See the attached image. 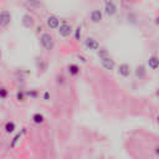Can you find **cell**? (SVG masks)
<instances>
[{"label": "cell", "instance_id": "cell-30", "mask_svg": "<svg viewBox=\"0 0 159 159\" xmlns=\"http://www.w3.org/2000/svg\"><path fill=\"white\" fill-rule=\"evenodd\" d=\"M130 1H134V0H130Z\"/></svg>", "mask_w": 159, "mask_h": 159}, {"label": "cell", "instance_id": "cell-24", "mask_svg": "<svg viewBox=\"0 0 159 159\" xmlns=\"http://www.w3.org/2000/svg\"><path fill=\"white\" fill-rule=\"evenodd\" d=\"M76 57H77L82 63H86V62H87V58H86L83 55H76Z\"/></svg>", "mask_w": 159, "mask_h": 159}, {"label": "cell", "instance_id": "cell-29", "mask_svg": "<svg viewBox=\"0 0 159 159\" xmlns=\"http://www.w3.org/2000/svg\"><path fill=\"white\" fill-rule=\"evenodd\" d=\"M25 1H30V0H25Z\"/></svg>", "mask_w": 159, "mask_h": 159}, {"label": "cell", "instance_id": "cell-28", "mask_svg": "<svg viewBox=\"0 0 159 159\" xmlns=\"http://www.w3.org/2000/svg\"><path fill=\"white\" fill-rule=\"evenodd\" d=\"M1 57H2V53H1V48H0V60H1Z\"/></svg>", "mask_w": 159, "mask_h": 159}, {"label": "cell", "instance_id": "cell-12", "mask_svg": "<svg viewBox=\"0 0 159 159\" xmlns=\"http://www.w3.org/2000/svg\"><path fill=\"white\" fill-rule=\"evenodd\" d=\"M147 65L150 70H158L159 68V57L157 55L149 56V58L147 60Z\"/></svg>", "mask_w": 159, "mask_h": 159}, {"label": "cell", "instance_id": "cell-7", "mask_svg": "<svg viewBox=\"0 0 159 159\" xmlns=\"http://www.w3.org/2000/svg\"><path fill=\"white\" fill-rule=\"evenodd\" d=\"M117 72H118V75H119L120 77H123V78H128L129 75H130V72H132V68H130V66H129L128 63L123 62V63L118 65V67H117Z\"/></svg>", "mask_w": 159, "mask_h": 159}, {"label": "cell", "instance_id": "cell-17", "mask_svg": "<svg viewBox=\"0 0 159 159\" xmlns=\"http://www.w3.org/2000/svg\"><path fill=\"white\" fill-rule=\"evenodd\" d=\"M97 56H98L99 60H102V58H106V57H108V56H111V55H109V51H108L106 47H99V48L97 50Z\"/></svg>", "mask_w": 159, "mask_h": 159}, {"label": "cell", "instance_id": "cell-16", "mask_svg": "<svg viewBox=\"0 0 159 159\" xmlns=\"http://www.w3.org/2000/svg\"><path fill=\"white\" fill-rule=\"evenodd\" d=\"M73 39H75V41L82 40V26L81 25H78L73 29Z\"/></svg>", "mask_w": 159, "mask_h": 159}, {"label": "cell", "instance_id": "cell-22", "mask_svg": "<svg viewBox=\"0 0 159 159\" xmlns=\"http://www.w3.org/2000/svg\"><path fill=\"white\" fill-rule=\"evenodd\" d=\"M135 20H137V15L133 14V12H129V14H128V21H130L132 24H135V22H137Z\"/></svg>", "mask_w": 159, "mask_h": 159}, {"label": "cell", "instance_id": "cell-26", "mask_svg": "<svg viewBox=\"0 0 159 159\" xmlns=\"http://www.w3.org/2000/svg\"><path fill=\"white\" fill-rule=\"evenodd\" d=\"M154 24H155L157 26H159V15L155 16V19H154Z\"/></svg>", "mask_w": 159, "mask_h": 159}, {"label": "cell", "instance_id": "cell-15", "mask_svg": "<svg viewBox=\"0 0 159 159\" xmlns=\"http://www.w3.org/2000/svg\"><path fill=\"white\" fill-rule=\"evenodd\" d=\"M4 129H5V132H6L7 134L14 133L15 129H16V124H15V122H12V120H7V122L5 123V125H4Z\"/></svg>", "mask_w": 159, "mask_h": 159}, {"label": "cell", "instance_id": "cell-1", "mask_svg": "<svg viewBox=\"0 0 159 159\" xmlns=\"http://www.w3.org/2000/svg\"><path fill=\"white\" fill-rule=\"evenodd\" d=\"M40 40V45L41 47L45 50V51H52L55 48V40H53V36L50 34V32H42L39 37Z\"/></svg>", "mask_w": 159, "mask_h": 159}, {"label": "cell", "instance_id": "cell-25", "mask_svg": "<svg viewBox=\"0 0 159 159\" xmlns=\"http://www.w3.org/2000/svg\"><path fill=\"white\" fill-rule=\"evenodd\" d=\"M154 153H155L157 157H159V145H157V147L154 148Z\"/></svg>", "mask_w": 159, "mask_h": 159}, {"label": "cell", "instance_id": "cell-23", "mask_svg": "<svg viewBox=\"0 0 159 159\" xmlns=\"http://www.w3.org/2000/svg\"><path fill=\"white\" fill-rule=\"evenodd\" d=\"M50 97H51V96H50V92H48V91H45L43 94H42V99H43V101H48Z\"/></svg>", "mask_w": 159, "mask_h": 159}, {"label": "cell", "instance_id": "cell-2", "mask_svg": "<svg viewBox=\"0 0 159 159\" xmlns=\"http://www.w3.org/2000/svg\"><path fill=\"white\" fill-rule=\"evenodd\" d=\"M57 34H58V36H61L63 39H67L73 34V27H72L71 24H68L67 21L63 20V21H61V24L57 29Z\"/></svg>", "mask_w": 159, "mask_h": 159}, {"label": "cell", "instance_id": "cell-13", "mask_svg": "<svg viewBox=\"0 0 159 159\" xmlns=\"http://www.w3.org/2000/svg\"><path fill=\"white\" fill-rule=\"evenodd\" d=\"M80 72H81V68H80V66H78L77 63H70V65H67V73H68L71 77L78 76Z\"/></svg>", "mask_w": 159, "mask_h": 159}, {"label": "cell", "instance_id": "cell-14", "mask_svg": "<svg viewBox=\"0 0 159 159\" xmlns=\"http://www.w3.org/2000/svg\"><path fill=\"white\" fill-rule=\"evenodd\" d=\"M31 119H32V122H34L35 124H42V123L45 122V117H43V114L40 113V112L34 113L32 117H31Z\"/></svg>", "mask_w": 159, "mask_h": 159}, {"label": "cell", "instance_id": "cell-10", "mask_svg": "<svg viewBox=\"0 0 159 159\" xmlns=\"http://www.w3.org/2000/svg\"><path fill=\"white\" fill-rule=\"evenodd\" d=\"M21 24L25 29H31L35 25V19L30 14H24L22 17H21Z\"/></svg>", "mask_w": 159, "mask_h": 159}, {"label": "cell", "instance_id": "cell-18", "mask_svg": "<svg viewBox=\"0 0 159 159\" xmlns=\"http://www.w3.org/2000/svg\"><path fill=\"white\" fill-rule=\"evenodd\" d=\"M26 99H27V94H26V92L19 89V91L16 92V101H17V102H25Z\"/></svg>", "mask_w": 159, "mask_h": 159}, {"label": "cell", "instance_id": "cell-8", "mask_svg": "<svg viewBox=\"0 0 159 159\" xmlns=\"http://www.w3.org/2000/svg\"><path fill=\"white\" fill-rule=\"evenodd\" d=\"M101 66H102L104 70H107V71H109V72H113L114 68H116V62H114V60H113L111 56H108V57L101 60Z\"/></svg>", "mask_w": 159, "mask_h": 159}, {"label": "cell", "instance_id": "cell-11", "mask_svg": "<svg viewBox=\"0 0 159 159\" xmlns=\"http://www.w3.org/2000/svg\"><path fill=\"white\" fill-rule=\"evenodd\" d=\"M134 75H135V77L138 80H144L145 76H147V68H145V66L142 65V63H139L135 67V70H134Z\"/></svg>", "mask_w": 159, "mask_h": 159}, {"label": "cell", "instance_id": "cell-4", "mask_svg": "<svg viewBox=\"0 0 159 159\" xmlns=\"http://www.w3.org/2000/svg\"><path fill=\"white\" fill-rule=\"evenodd\" d=\"M12 20V15L9 10H1L0 11V29H6Z\"/></svg>", "mask_w": 159, "mask_h": 159}, {"label": "cell", "instance_id": "cell-19", "mask_svg": "<svg viewBox=\"0 0 159 159\" xmlns=\"http://www.w3.org/2000/svg\"><path fill=\"white\" fill-rule=\"evenodd\" d=\"M7 97H9V89L4 86H0V99L5 101V99H7Z\"/></svg>", "mask_w": 159, "mask_h": 159}, {"label": "cell", "instance_id": "cell-3", "mask_svg": "<svg viewBox=\"0 0 159 159\" xmlns=\"http://www.w3.org/2000/svg\"><path fill=\"white\" fill-rule=\"evenodd\" d=\"M103 12H104L106 16L112 17V16H114V15L118 12V6L116 5L114 1H112V0H106V1H104V7H103Z\"/></svg>", "mask_w": 159, "mask_h": 159}, {"label": "cell", "instance_id": "cell-21", "mask_svg": "<svg viewBox=\"0 0 159 159\" xmlns=\"http://www.w3.org/2000/svg\"><path fill=\"white\" fill-rule=\"evenodd\" d=\"M21 137H22V134H21V133H17V134L12 138V140H11V143H10V147H11V148H14V147L16 145V143L20 140V138H21Z\"/></svg>", "mask_w": 159, "mask_h": 159}, {"label": "cell", "instance_id": "cell-27", "mask_svg": "<svg viewBox=\"0 0 159 159\" xmlns=\"http://www.w3.org/2000/svg\"><path fill=\"white\" fill-rule=\"evenodd\" d=\"M157 122H158V124H159V114L157 116Z\"/></svg>", "mask_w": 159, "mask_h": 159}, {"label": "cell", "instance_id": "cell-6", "mask_svg": "<svg viewBox=\"0 0 159 159\" xmlns=\"http://www.w3.org/2000/svg\"><path fill=\"white\" fill-rule=\"evenodd\" d=\"M60 24H61V21L56 15H48L46 17V25L50 30H57Z\"/></svg>", "mask_w": 159, "mask_h": 159}, {"label": "cell", "instance_id": "cell-20", "mask_svg": "<svg viewBox=\"0 0 159 159\" xmlns=\"http://www.w3.org/2000/svg\"><path fill=\"white\" fill-rule=\"evenodd\" d=\"M26 94L27 97H30L31 99H37L40 97V93L37 89H30V91H26Z\"/></svg>", "mask_w": 159, "mask_h": 159}, {"label": "cell", "instance_id": "cell-9", "mask_svg": "<svg viewBox=\"0 0 159 159\" xmlns=\"http://www.w3.org/2000/svg\"><path fill=\"white\" fill-rule=\"evenodd\" d=\"M103 20V12L99 9H94L89 12V21L92 24H99Z\"/></svg>", "mask_w": 159, "mask_h": 159}, {"label": "cell", "instance_id": "cell-5", "mask_svg": "<svg viewBox=\"0 0 159 159\" xmlns=\"http://www.w3.org/2000/svg\"><path fill=\"white\" fill-rule=\"evenodd\" d=\"M83 45L87 50L89 51H97L101 46H99V42L94 39V37H91V36H87L84 40H83Z\"/></svg>", "mask_w": 159, "mask_h": 159}]
</instances>
